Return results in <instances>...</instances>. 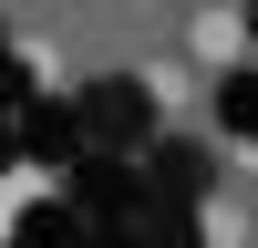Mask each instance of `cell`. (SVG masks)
Here are the masks:
<instances>
[{
  "mask_svg": "<svg viewBox=\"0 0 258 248\" xmlns=\"http://www.w3.org/2000/svg\"><path fill=\"white\" fill-rule=\"evenodd\" d=\"M186 52H197V62H238L248 52V21L238 11H197V21H186Z\"/></svg>",
  "mask_w": 258,
  "mask_h": 248,
  "instance_id": "cell-1",
  "label": "cell"
},
{
  "mask_svg": "<svg viewBox=\"0 0 258 248\" xmlns=\"http://www.w3.org/2000/svg\"><path fill=\"white\" fill-rule=\"evenodd\" d=\"M145 93L155 103H197V62H145Z\"/></svg>",
  "mask_w": 258,
  "mask_h": 248,
  "instance_id": "cell-2",
  "label": "cell"
},
{
  "mask_svg": "<svg viewBox=\"0 0 258 248\" xmlns=\"http://www.w3.org/2000/svg\"><path fill=\"white\" fill-rule=\"evenodd\" d=\"M207 248H248V207H238V197L207 207Z\"/></svg>",
  "mask_w": 258,
  "mask_h": 248,
  "instance_id": "cell-3",
  "label": "cell"
},
{
  "mask_svg": "<svg viewBox=\"0 0 258 248\" xmlns=\"http://www.w3.org/2000/svg\"><path fill=\"white\" fill-rule=\"evenodd\" d=\"M31 197H41V176H0V217H21Z\"/></svg>",
  "mask_w": 258,
  "mask_h": 248,
  "instance_id": "cell-4",
  "label": "cell"
},
{
  "mask_svg": "<svg viewBox=\"0 0 258 248\" xmlns=\"http://www.w3.org/2000/svg\"><path fill=\"white\" fill-rule=\"evenodd\" d=\"M145 11H155V0H145Z\"/></svg>",
  "mask_w": 258,
  "mask_h": 248,
  "instance_id": "cell-5",
  "label": "cell"
}]
</instances>
